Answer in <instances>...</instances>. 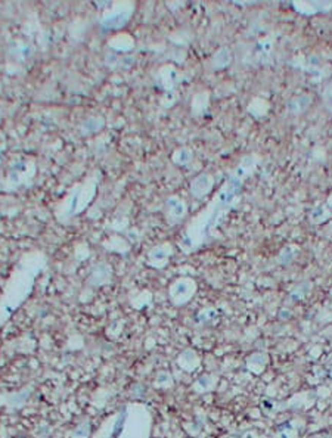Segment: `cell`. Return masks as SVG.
<instances>
[{"label":"cell","instance_id":"obj_7","mask_svg":"<svg viewBox=\"0 0 332 438\" xmlns=\"http://www.w3.org/2000/svg\"><path fill=\"white\" fill-rule=\"evenodd\" d=\"M97 183L99 178L97 174H93L90 177H87L82 185H79V201H77V214H80L84 208L89 207V204L93 201L97 189Z\"/></svg>","mask_w":332,"mask_h":438},{"label":"cell","instance_id":"obj_28","mask_svg":"<svg viewBox=\"0 0 332 438\" xmlns=\"http://www.w3.org/2000/svg\"><path fill=\"white\" fill-rule=\"evenodd\" d=\"M310 291H311V284H310V282L297 285V288H294V291L291 292V300H292V301L304 300V298L310 294Z\"/></svg>","mask_w":332,"mask_h":438},{"label":"cell","instance_id":"obj_8","mask_svg":"<svg viewBox=\"0 0 332 438\" xmlns=\"http://www.w3.org/2000/svg\"><path fill=\"white\" fill-rule=\"evenodd\" d=\"M173 245L170 242L160 244L148 252V264L154 269H163L166 267L168 260L173 255Z\"/></svg>","mask_w":332,"mask_h":438},{"label":"cell","instance_id":"obj_32","mask_svg":"<svg viewBox=\"0 0 332 438\" xmlns=\"http://www.w3.org/2000/svg\"><path fill=\"white\" fill-rule=\"evenodd\" d=\"M316 394H318V397H328V395H329V391H328L326 387H320L319 391H318Z\"/></svg>","mask_w":332,"mask_h":438},{"label":"cell","instance_id":"obj_30","mask_svg":"<svg viewBox=\"0 0 332 438\" xmlns=\"http://www.w3.org/2000/svg\"><path fill=\"white\" fill-rule=\"evenodd\" d=\"M173 385V378L168 372H160L155 379V387L158 388H170Z\"/></svg>","mask_w":332,"mask_h":438},{"label":"cell","instance_id":"obj_4","mask_svg":"<svg viewBox=\"0 0 332 438\" xmlns=\"http://www.w3.org/2000/svg\"><path fill=\"white\" fill-rule=\"evenodd\" d=\"M134 11V3L131 2H120L111 3L108 11L101 18V25L108 30H120L130 21Z\"/></svg>","mask_w":332,"mask_h":438},{"label":"cell","instance_id":"obj_35","mask_svg":"<svg viewBox=\"0 0 332 438\" xmlns=\"http://www.w3.org/2000/svg\"><path fill=\"white\" fill-rule=\"evenodd\" d=\"M326 205H328V207H329V208L332 210V195H329V196H328V200H326Z\"/></svg>","mask_w":332,"mask_h":438},{"label":"cell","instance_id":"obj_5","mask_svg":"<svg viewBox=\"0 0 332 438\" xmlns=\"http://www.w3.org/2000/svg\"><path fill=\"white\" fill-rule=\"evenodd\" d=\"M195 292H197V282L192 277L183 276V277L176 279L173 284L170 285L168 298H170V301L174 306L182 307V306L189 303L190 300L193 298V295H195Z\"/></svg>","mask_w":332,"mask_h":438},{"label":"cell","instance_id":"obj_18","mask_svg":"<svg viewBox=\"0 0 332 438\" xmlns=\"http://www.w3.org/2000/svg\"><path fill=\"white\" fill-rule=\"evenodd\" d=\"M332 217V210L326 205V204H322V205H318L311 210L310 213V223L313 225H322L325 222H328Z\"/></svg>","mask_w":332,"mask_h":438},{"label":"cell","instance_id":"obj_2","mask_svg":"<svg viewBox=\"0 0 332 438\" xmlns=\"http://www.w3.org/2000/svg\"><path fill=\"white\" fill-rule=\"evenodd\" d=\"M151 422V413L145 406L127 404L108 417L95 438H149Z\"/></svg>","mask_w":332,"mask_h":438},{"label":"cell","instance_id":"obj_33","mask_svg":"<svg viewBox=\"0 0 332 438\" xmlns=\"http://www.w3.org/2000/svg\"><path fill=\"white\" fill-rule=\"evenodd\" d=\"M320 353H322V348H320V347H315V348L310 350V354H311L313 359H318V357H319L318 354H320Z\"/></svg>","mask_w":332,"mask_h":438},{"label":"cell","instance_id":"obj_3","mask_svg":"<svg viewBox=\"0 0 332 438\" xmlns=\"http://www.w3.org/2000/svg\"><path fill=\"white\" fill-rule=\"evenodd\" d=\"M45 266H46V255L40 251L27 252L21 258L9 284V298L12 300L11 307L15 308L19 306L30 295L34 279Z\"/></svg>","mask_w":332,"mask_h":438},{"label":"cell","instance_id":"obj_6","mask_svg":"<svg viewBox=\"0 0 332 438\" xmlns=\"http://www.w3.org/2000/svg\"><path fill=\"white\" fill-rule=\"evenodd\" d=\"M188 214V205L180 196L171 195L166 200L164 204V215L168 225H176L182 222Z\"/></svg>","mask_w":332,"mask_h":438},{"label":"cell","instance_id":"obj_17","mask_svg":"<svg viewBox=\"0 0 332 438\" xmlns=\"http://www.w3.org/2000/svg\"><path fill=\"white\" fill-rule=\"evenodd\" d=\"M311 102H313L311 96H308V95L296 96V97H292V99L289 101V104H288V109H289V112H291V114H294V115H300V114L306 112L308 108L311 107Z\"/></svg>","mask_w":332,"mask_h":438},{"label":"cell","instance_id":"obj_31","mask_svg":"<svg viewBox=\"0 0 332 438\" xmlns=\"http://www.w3.org/2000/svg\"><path fill=\"white\" fill-rule=\"evenodd\" d=\"M323 99H325V107L326 109L332 112V82L325 89V93H323Z\"/></svg>","mask_w":332,"mask_h":438},{"label":"cell","instance_id":"obj_10","mask_svg":"<svg viewBox=\"0 0 332 438\" xmlns=\"http://www.w3.org/2000/svg\"><path fill=\"white\" fill-rule=\"evenodd\" d=\"M318 399V394L313 391H301L294 394L284 407L285 409H292V410H300V409H310Z\"/></svg>","mask_w":332,"mask_h":438},{"label":"cell","instance_id":"obj_16","mask_svg":"<svg viewBox=\"0 0 332 438\" xmlns=\"http://www.w3.org/2000/svg\"><path fill=\"white\" fill-rule=\"evenodd\" d=\"M178 365L185 372H195L200 366V357L193 350L188 348L178 357Z\"/></svg>","mask_w":332,"mask_h":438},{"label":"cell","instance_id":"obj_37","mask_svg":"<svg viewBox=\"0 0 332 438\" xmlns=\"http://www.w3.org/2000/svg\"><path fill=\"white\" fill-rule=\"evenodd\" d=\"M329 375H331V378H332V369H331V372H329Z\"/></svg>","mask_w":332,"mask_h":438},{"label":"cell","instance_id":"obj_13","mask_svg":"<svg viewBox=\"0 0 332 438\" xmlns=\"http://www.w3.org/2000/svg\"><path fill=\"white\" fill-rule=\"evenodd\" d=\"M108 48L112 49L114 52L127 53L134 48V38L127 33H120L108 40Z\"/></svg>","mask_w":332,"mask_h":438},{"label":"cell","instance_id":"obj_21","mask_svg":"<svg viewBox=\"0 0 332 438\" xmlns=\"http://www.w3.org/2000/svg\"><path fill=\"white\" fill-rule=\"evenodd\" d=\"M216 385H217V376H214V375H202V376H200V378L195 381V384H193V390L197 391V392H210V391H213L214 388H216Z\"/></svg>","mask_w":332,"mask_h":438},{"label":"cell","instance_id":"obj_22","mask_svg":"<svg viewBox=\"0 0 332 438\" xmlns=\"http://www.w3.org/2000/svg\"><path fill=\"white\" fill-rule=\"evenodd\" d=\"M208 101H210V97H208V93H207V92L197 93V95L193 96L192 105H190V108H192V114H193V115H202V114L205 112L207 107H208Z\"/></svg>","mask_w":332,"mask_h":438},{"label":"cell","instance_id":"obj_26","mask_svg":"<svg viewBox=\"0 0 332 438\" xmlns=\"http://www.w3.org/2000/svg\"><path fill=\"white\" fill-rule=\"evenodd\" d=\"M105 248L108 251H114V252H127L129 251V244L123 239V237H111L109 241L105 242Z\"/></svg>","mask_w":332,"mask_h":438},{"label":"cell","instance_id":"obj_1","mask_svg":"<svg viewBox=\"0 0 332 438\" xmlns=\"http://www.w3.org/2000/svg\"><path fill=\"white\" fill-rule=\"evenodd\" d=\"M260 160L257 155H247L244 156L232 174L227 177L222 188L217 190L214 200L202 210L197 217L190 220L188 227L185 229L180 248L185 254H190L198 249L202 244L214 235V232L222 226L226 220L227 214L230 213L239 201V195L242 192L244 182L252 176L256 168L259 166Z\"/></svg>","mask_w":332,"mask_h":438},{"label":"cell","instance_id":"obj_23","mask_svg":"<svg viewBox=\"0 0 332 438\" xmlns=\"http://www.w3.org/2000/svg\"><path fill=\"white\" fill-rule=\"evenodd\" d=\"M273 46H275V40L273 38H263L260 40L256 48H254V53L259 59H266L270 56V53L273 52Z\"/></svg>","mask_w":332,"mask_h":438},{"label":"cell","instance_id":"obj_27","mask_svg":"<svg viewBox=\"0 0 332 438\" xmlns=\"http://www.w3.org/2000/svg\"><path fill=\"white\" fill-rule=\"evenodd\" d=\"M275 438H298V428L296 422H288L282 425L275 434Z\"/></svg>","mask_w":332,"mask_h":438},{"label":"cell","instance_id":"obj_24","mask_svg":"<svg viewBox=\"0 0 332 438\" xmlns=\"http://www.w3.org/2000/svg\"><path fill=\"white\" fill-rule=\"evenodd\" d=\"M171 160H173V163H174L176 166L186 167L192 163L193 154H192V151L188 149V148H179V149H176V151L173 152Z\"/></svg>","mask_w":332,"mask_h":438},{"label":"cell","instance_id":"obj_29","mask_svg":"<svg viewBox=\"0 0 332 438\" xmlns=\"http://www.w3.org/2000/svg\"><path fill=\"white\" fill-rule=\"evenodd\" d=\"M90 437V424L89 421H84L80 425L77 426L74 431H72L71 438H89Z\"/></svg>","mask_w":332,"mask_h":438},{"label":"cell","instance_id":"obj_19","mask_svg":"<svg viewBox=\"0 0 332 438\" xmlns=\"http://www.w3.org/2000/svg\"><path fill=\"white\" fill-rule=\"evenodd\" d=\"M269 107L270 105H269V102L266 99L254 97V99H251V102L248 104V112L256 118H261V117H264L267 114Z\"/></svg>","mask_w":332,"mask_h":438},{"label":"cell","instance_id":"obj_12","mask_svg":"<svg viewBox=\"0 0 332 438\" xmlns=\"http://www.w3.org/2000/svg\"><path fill=\"white\" fill-rule=\"evenodd\" d=\"M111 281H112V269H111V266L107 264V263H101L93 269V272L90 273L89 285H92V286H104V285L109 284Z\"/></svg>","mask_w":332,"mask_h":438},{"label":"cell","instance_id":"obj_36","mask_svg":"<svg viewBox=\"0 0 332 438\" xmlns=\"http://www.w3.org/2000/svg\"><path fill=\"white\" fill-rule=\"evenodd\" d=\"M313 438H332L331 435H326V434H322V435H315Z\"/></svg>","mask_w":332,"mask_h":438},{"label":"cell","instance_id":"obj_9","mask_svg":"<svg viewBox=\"0 0 332 438\" xmlns=\"http://www.w3.org/2000/svg\"><path fill=\"white\" fill-rule=\"evenodd\" d=\"M213 176L208 174V173H202V174H198L197 177L190 182V193H192L193 198L202 200L204 196H207L213 190Z\"/></svg>","mask_w":332,"mask_h":438},{"label":"cell","instance_id":"obj_34","mask_svg":"<svg viewBox=\"0 0 332 438\" xmlns=\"http://www.w3.org/2000/svg\"><path fill=\"white\" fill-rule=\"evenodd\" d=\"M242 438H259V435H257L256 431H247V432L242 435Z\"/></svg>","mask_w":332,"mask_h":438},{"label":"cell","instance_id":"obj_20","mask_svg":"<svg viewBox=\"0 0 332 438\" xmlns=\"http://www.w3.org/2000/svg\"><path fill=\"white\" fill-rule=\"evenodd\" d=\"M230 62H232V52L227 48H222L214 53L211 65H213V70H223Z\"/></svg>","mask_w":332,"mask_h":438},{"label":"cell","instance_id":"obj_11","mask_svg":"<svg viewBox=\"0 0 332 438\" xmlns=\"http://www.w3.org/2000/svg\"><path fill=\"white\" fill-rule=\"evenodd\" d=\"M180 80V74L173 65H164L157 74V83L164 90H171Z\"/></svg>","mask_w":332,"mask_h":438},{"label":"cell","instance_id":"obj_14","mask_svg":"<svg viewBox=\"0 0 332 438\" xmlns=\"http://www.w3.org/2000/svg\"><path fill=\"white\" fill-rule=\"evenodd\" d=\"M294 9L303 15H315V13L326 12L332 8V3H320V2H297L292 3Z\"/></svg>","mask_w":332,"mask_h":438},{"label":"cell","instance_id":"obj_15","mask_svg":"<svg viewBox=\"0 0 332 438\" xmlns=\"http://www.w3.org/2000/svg\"><path fill=\"white\" fill-rule=\"evenodd\" d=\"M267 363H269V355L266 353L257 351V353H252L247 359V369L254 375H260L264 372Z\"/></svg>","mask_w":332,"mask_h":438},{"label":"cell","instance_id":"obj_25","mask_svg":"<svg viewBox=\"0 0 332 438\" xmlns=\"http://www.w3.org/2000/svg\"><path fill=\"white\" fill-rule=\"evenodd\" d=\"M219 320V311L216 308H204L197 314V323L200 325H214Z\"/></svg>","mask_w":332,"mask_h":438}]
</instances>
